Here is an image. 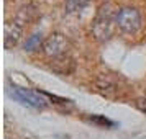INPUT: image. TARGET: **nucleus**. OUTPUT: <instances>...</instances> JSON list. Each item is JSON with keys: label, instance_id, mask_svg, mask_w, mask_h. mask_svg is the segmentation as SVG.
Masks as SVG:
<instances>
[{"label": "nucleus", "instance_id": "nucleus-6", "mask_svg": "<svg viewBox=\"0 0 146 139\" xmlns=\"http://www.w3.org/2000/svg\"><path fill=\"white\" fill-rule=\"evenodd\" d=\"M23 28L25 26H23L21 23H18L15 18L5 25L3 34H5V47H7V49L13 47L15 44L20 41V36H21V33H23Z\"/></svg>", "mask_w": 146, "mask_h": 139}, {"label": "nucleus", "instance_id": "nucleus-4", "mask_svg": "<svg viewBox=\"0 0 146 139\" xmlns=\"http://www.w3.org/2000/svg\"><path fill=\"white\" fill-rule=\"evenodd\" d=\"M12 97L15 100H18L20 103L31 106V108H44L48 103L46 100L43 98V93H36L31 92V90H27V88H18V87H13Z\"/></svg>", "mask_w": 146, "mask_h": 139}, {"label": "nucleus", "instance_id": "nucleus-2", "mask_svg": "<svg viewBox=\"0 0 146 139\" xmlns=\"http://www.w3.org/2000/svg\"><path fill=\"white\" fill-rule=\"evenodd\" d=\"M115 23L117 26L126 34L136 33L141 26V15L136 8L133 7H123L115 15Z\"/></svg>", "mask_w": 146, "mask_h": 139}, {"label": "nucleus", "instance_id": "nucleus-1", "mask_svg": "<svg viewBox=\"0 0 146 139\" xmlns=\"http://www.w3.org/2000/svg\"><path fill=\"white\" fill-rule=\"evenodd\" d=\"M112 31H113L112 8H110L108 3H105L99 8V12H97V15L92 21V34L97 41L104 43V41L110 40Z\"/></svg>", "mask_w": 146, "mask_h": 139}, {"label": "nucleus", "instance_id": "nucleus-9", "mask_svg": "<svg viewBox=\"0 0 146 139\" xmlns=\"http://www.w3.org/2000/svg\"><path fill=\"white\" fill-rule=\"evenodd\" d=\"M90 121H94V123H99V125H104V126H113V125H115L113 121L104 118V116H90Z\"/></svg>", "mask_w": 146, "mask_h": 139}, {"label": "nucleus", "instance_id": "nucleus-5", "mask_svg": "<svg viewBox=\"0 0 146 139\" xmlns=\"http://www.w3.org/2000/svg\"><path fill=\"white\" fill-rule=\"evenodd\" d=\"M49 67L53 69V72L59 74V75H71L76 70V61L69 54H64L59 57H53L49 62Z\"/></svg>", "mask_w": 146, "mask_h": 139}, {"label": "nucleus", "instance_id": "nucleus-10", "mask_svg": "<svg viewBox=\"0 0 146 139\" xmlns=\"http://www.w3.org/2000/svg\"><path fill=\"white\" fill-rule=\"evenodd\" d=\"M138 108L141 110V111L146 113V100H139L138 101Z\"/></svg>", "mask_w": 146, "mask_h": 139}, {"label": "nucleus", "instance_id": "nucleus-3", "mask_svg": "<svg viewBox=\"0 0 146 139\" xmlns=\"http://www.w3.org/2000/svg\"><path fill=\"white\" fill-rule=\"evenodd\" d=\"M67 49H69V41H67V38L64 34L61 33L49 34L44 40V43H43V53L46 54L49 59L67 54Z\"/></svg>", "mask_w": 146, "mask_h": 139}, {"label": "nucleus", "instance_id": "nucleus-7", "mask_svg": "<svg viewBox=\"0 0 146 139\" xmlns=\"http://www.w3.org/2000/svg\"><path fill=\"white\" fill-rule=\"evenodd\" d=\"M95 87H97V90H99L102 95H105V97H110L112 92L117 90V88H115V84H112L110 80H107V79H99L97 84H95Z\"/></svg>", "mask_w": 146, "mask_h": 139}, {"label": "nucleus", "instance_id": "nucleus-8", "mask_svg": "<svg viewBox=\"0 0 146 139\" xmlns=\"http://www.w3.org/2000/svg\"><path fill=\"white\" fill-rule=\"evenodd\" d=\"M41 41H43V38H41V33H35L33 36H30L27 40V43H25V49L27 51H35V49H38L41 44Z\"/></svg>", "mask_w": 146, "mask_h": 139}]
</instances>
